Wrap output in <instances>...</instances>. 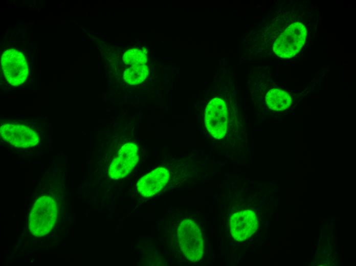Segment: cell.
Segmentation results:
<instances>
[{
    "instance_id": "cell-2",
    "label": "cell",
    "mask_w": 356,
    "mask_h": 266,
    "mask_svg": "<svg viewBox=\"0 0 356 266\" xmlns=\"http://www.w3.org/2000/svg\"><path fill=\"white\" fill-rule=\"evenodd\" d=\"M177 237L185 257L192 262L199 261L204 253V240L201 229L193 220L185 219L179 224Z\"/></svg>"
},
{
    "instance_id": "cell-8",
    "label": "cell",
    "mask_w": 356,
    "mask_h": 266,
    "mask_svg": "<svg viewBox=\"0 0 356 266\" xmlns=\"http://www.w3.org/2000/svg\"><path fill=\"white\" fill-rule=\"evenodd\" d=\"M229 225L233 238L242 241L250 238L256 232L258 221L254 211L244 210L233 213L229 219Z\"/></svg>"
},
{
    "instance_id": "cell-9",
    "label": "cell",
    "mask_w": 356,
    "mask_h": 266,
    "mask_svg": "<svg viewBox=\"0 0 356 266\" xmlns=\"http://www.w3.org/2000/svg\"><path fill=\"white\" fill-rule=\"evenodd\" d=\"M170 177L168 170L158 167L142 177L138 182V192L144 197L153 196L161 191L167 184Z\"/></svg>"
},
{
    "instance_id": "cell-11",
    "label": "cell",
    "mask_w": 356,
    "mask_h": 266,
    "mask_svg": "<svg viewBox=\"0 0 356 266\" xmlns=\"http://www.w3.org/2000/svg\"><path fill=\"white\" fill-rule=\"evenodd\" d=\"M148 74L147 67L139 65L137 68L131 67L127 69L124 73V80L130 84H137L143 81Z\"/></svg>"
},
{
    "instance_id": "cell-7",
    "label": "cell",
    "mask_w": 356,
    "mask_h": 266,
    "mask_svg": "<svg viewBox=\"0 0 356 266\" xmlns=\"http://www.w3.org/2000/svg\"><path fill=\"white\" fill-rule=\"evenodd\" d=\"M0 134L4 141L19 148L33 147L39 141L37 133L24 125L5 123L1 126Z\"/></svg>"
},
{
    "instance_id": "cell-6",
    "label": "cell",
    "mask_w": 356,
    "mask_h": 266,
    "mask_svg": "<svg viewBox=\"0 0 356 266\" xmlns=\"http://www.w3.org/2000/svg\"><path fill=\"white\" fill-rule=\"evenodd\" d=\"M206 126L215 139L225 137L227 130L228 112L225 101L215 97L207 104L205 112Z\"/></svg>"
},
{
    "instance_id": "cell-4",
    "label": "cell",
    "mask_w": 356,
    "mask_h": 266,
    "mask_svg": "<svg viewBox=\"0 0 356 266\" xmlns=\"http://www.w3.org/2000/svg\"><path fill=\"white\" fill-rule=\"evenodd\" d=\"M1 66L7 81L13 86L23 84L26 80L28 66L24 54L11 49L5 51L2 56Z\"/></svg>"
},
{
    "instance_id": "cell-5",
    "label": "cell",
    "mask_w": 356,
    "mask_h": 266,
    "mask_svg": "<svg viewBox=\"0 0 356 266\" xmlns=\"http://www.w3.org/2000/svg\"><path fill=\"white\" fill-rule=\"evenodd\" d=\"M139 160V148L134 142L123 144L111 162L108 171L110 178L122 179L127 175L136 166Z\"/></svg>"
},
{
    "instance_id": "cell-3",
    "label": "cell",
    "mask_w": 356,
    "mask_h": 266,
    "mask_svg": "<svg viewBox=\"0 0 356 266\" xmlns=\"http://www.w3.org/2000/svg\"><path fill=\"white\" fill-rule=\"evenodd\" d=\"M307 30L301 23L291 24L278 37L273 45V51L281 58H291L299 52L305 43Z\"/></svg>"
},
{
    "instance_id": "cell-10",
    "label": "cell",
    "mask_w": 356,
    "mask_h": 266,
    "mask_svg": "<svg viewBox=\"0 0 356 266\" xmlns=\"http://www.w3.org/2000/svg\"><path fill=\"white\" fill-rule=\"evenodd\" d=\"M265 101L271 109L282 111L290 106L292 98L286 92L280 89L273 88L266 94Z\"/></svg>"
},
{
    "instance_id": "cell-1",
    "label": "cell",
    "mask_w": 356,
    "mask_h": 266,
    "mask_svg": "<svg viewBox=\"0 0 356 266\" xmlns=\"http://www.w3.org/2000/svg\"><path fill=\"white\" fill-rule=\"evenodd\" d=\"M57 212V206L53 198L46 195L38 198L29 216L28 228L32 234L36 237L48 234L56 221Z\"/></svg>"
}]
</instances>
